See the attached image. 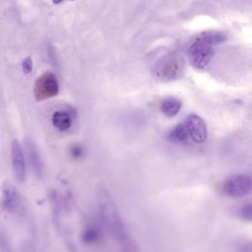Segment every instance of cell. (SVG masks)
Masks as SVG:
<instances>
[{
	"mask_svg": "<svg viewBox=\"0 0 252 252\" xmlns=\"http://www.w3.org/2000/svg\"><path fill=\"white\" fill-rule=\"evenodd\" d=\"M98 212L104 227L118 244L130 238L115 204L106 191H100L98 195Z\"/></svg>",
	"mask_w": 252,
	"mask_h": 252,
	"instance_id": "6da1fadb",
	"label": "cell"
},
{
	"mask_svg": "<svg viewBox=\"0 0 252 252\" xmlns=\"http://www.w3.org/2000/svg\"><path fill=\"white\" fill-rule=\"evenodd\" d=\"M183 59L177 54H170L158 61L154 67V74L159 81L170 82L181 78L184 73Z\"/></svg>",
	"mask_w": 252,
	"mask_h": 252,
	"instance_id": "7a4b0ae2",
	"label": "cell"
},
{
	"mask_svg": "<svg viewBox=\"0 0 252 252\" xmlns=\"http://www.w3.org/2000/svg\"><path fill=\"white\" fill-rule=\"evenodd\" d=\"M187 53L191 64L196 69H203L211 61L214 49L212 44L199 37L190 44Z\"/></svg>",
	"mask_w": 252,
	"mask_h": 252,
	"instance_id": "3957f363",
	"label": "cell"
},
{
	"mask_svg": "<svg viewBox=\"0 0 252 252\" xmlns=\"http://www.w3.org/2000/svg\"><path fill=\"white\" fill-rule=\"evenodd\" d=\"M59 83L56 75L53 72H44L36 81L34 93L37 101L56 97L59 94Z\"/></svg>",
	"mask_w": 252,
	"mask_h": 252,
	"instance_id": "277c9868",
	"label": "cell"
},
{
	"mask_svg": "<svg viewBox=\"0 0 252 252\" xmlns=\"http://www.w3.org/2000/svg\"><path fill=\"white\" fill-rule=\"evenodd\" d=\"M223 189L226 195L232 198L245 196L251 192V178L247 175H235L225 182Z\"/></svg>",
	"mask_w": 252,
	"mask_h": 252,
	"instance_id": "5b68a950",
	"label": "cell"
},
{
	"mask_svg": "<svg viewBox=\"0 0 252 252\" xmlns=\"http://www.w3.org/2000/svg\"><path fill=\"white\" fill-rule=\"evenodd\" d=\"M185 125L187 128L189 136L196 143L205 142L208 134L207 124L204 120L197 115H189L185 121Z\"/></svg>",
	"mask_w": 252,
	"mask_h": 252,
	"instance_id": "8992f818",
	"label": "cell"
},
{
	"mask_svg": "<svg viewBox=\"0 0 252 252\" xmlns=\"http://www.w3.org/2000/svg\"><path fill=\"white\" fill-rule=\"evenodd\" d=\"M11 159L15 177L22 182L25 178V162L22 147L17 139L12 141Z\"/></svg>",
	"mask_w": 252,
	"mask_h": 252,
	"instance_id": "52a82bcc",
	"label": "cell"
},
{
	"mask_svg": "<svg viewBox=\"0 0 252 252\" xmlns=\"http://www.w3.org/2000/svg\"><path fill=\"white\" fill-rule=\"evenodd\" d=\"M26 148L30 164L32 166L34 173L38 176H41L43 173V164L37 148L31 141H27Z\"/></svg>",
	"mask_w": 252,
	"mask_h": 252,
	"instance_id": "ba28073f",
	"label": "cell"
},
{
	"mask_svg": "<svg viewBox=\"0 0 252 252\" xmlns=\"http://www.w3.org/2000/svg\"><path fill=\"white\" fill-rule=\"evenodd\" d=\"M19 202V194L16 188L8 182H4L3 185V204L7 208H13Z\"/></svg>",
	"mask_w": 252,
	"mask_h": 252,
	"instance_id": "9c48e42d",
	"label": "cell"
},
{
	"mask_svg": "<svg viewBox=\"0 0 252 252\" xmlns=\"http://www.w3.org/2000/svg\"><path fill=\"white\" fill-rule=\"evenodd\" d=\"M182 103L176 97H167L163 100L161 104V110L165 116L173 118L180 112Z\"/></svg>",
	"mask_w": 252,
	"mask_h": 252,
	"instance_id": "30bf717a",
	"label": "cell"
},
{
	"mask_svg": "<svg viewBox=\"0 0 252 252\" xmlns=\"http://www.w3.org/2000/svg\"><path fill=\"white\" fill-rule=\"evenodd\" d=\"M72 118L68 112L58 111L52 117L53 125L59 131H67L72 126Z\"/></svg>",
	"mask_w": 252,
	"mask_h": 252,
	"instance_id": "8fae6325",
	"label": "cell"
},
{
	"mask_svg": "<svg viewBox=\"0 0 252 252\" xmlns=\"http://www.w3.org/2000/svg\"><path fill=\"white\" fill-rule=\"evenodd\" d=\"M189 137L187 128L185 124H180L173 127L168 134L167 139L171 142L174 143H181L187 140Z\"/></svg>",
	"mask_w": 252,
	"mask_h": 252,
	"instance_id": "7c38bea8",
	"label": "cell"
},
{
	"mask_svg": "<svg viewBox=\"0 0 252 252\" xmlns=\"http://www.w3.org/2000/svg\"><path fill=\"white\" fill-rule=\"evenodd\" d=\"M200 37L213 46L221 44L226 39V35L223 32H218V31H209V32H204Z\"/></svg>",
	"mask_w": 252,
	"mask_h": 252,
	"instance_id": "4fadbf2b",
	"label": "cell"
},
{
	"mask_svg": "<svg viewBox=\"0 0 252 252\" xmlns=\"http://www.w3.org/2000/svg\"><path fill=\"white\" fill-rule=\"evenodd\" d=\"M238 216L240 219L246 222H251L252 220V204L250 202L243 204L238 210Z\"/></svg>",
	"mask_w": 252,
	"mask_h": 252,
	"instance_id": "5bb4252c",
	"label": "cell"
},
{
	"mask_svg": "<svg viewBox=\"0 0 252 252\" xmlns=\"http://www.w3.org/2000/svg\"><path fill=\"white\" fill-rule=\"evenodd\" d=\"M118 246H119V252H139L137 245L131 237L118 244Z\"/></svg>",
	"mask_w": 252,
	"mask_h": 252,
	"instance_id": "9a60e30c",
	"label": "cell"
},
{
	"mask_svg": "<svg viewBox=\"0 0 252 252\" xmlns=\"http://www.w3.org/2000/svg\"><path fill=\"white\" fill-rule=\"evenodd\" d=\"M235 252H252L251 241H240L235 245Z\"/></svg>",
	"mask_w": 252,
	"mask_h": 252,
	"instance_id": "2e32d148",
	"label": "cell"
},
{
	"mask_svg": "<svg viewBox=\"0 0 252 252\" xmlns=\"http://www.w3.org/2000/svg\"><path fill=\"white\" fill-rule=\"evenodd\" d=\"M70 152H71V157L75 159L81 158L84 155V150L82 147L78 145H72L70 150Z\"/></svg>",
	"mask_w": 252,
	"mask_h": 252,
	"instance_id": "e0dca14e",
	"label": "cell"
},
{
	"mask_svg": "<svg viewBox=\"0 0 252 252\" xmlns=\"http://www.w3.org/2000/svg\"><path fill=\"white\" fill-rule=\"evenodd\" d=\"M22 71L25 75H28L32 72L33 62L31 57H27L24 59L22 63Z\"/></svg>",
	"mask_w": 252,
	"mask_h": 252,
	"instance_id": "ac0fdd59",
	"label": "cell"
},
{
	"mask_svg": "<svg viewBox=\"0 0 252 252\" xmlns=\"http://www.w3.org/2000/svg\"><path fill=\"white\" fill-rule=\"evenodd\" d=\"M63 1H65V0H53V2L54 3V4H60V3L62 2ZM69 1H74V0H69Z\"/></svg>",
	"mask_w": 252,
	"mask_h": 252,
	"instance_id": "d6986e66",
	"label": "cell"
}]
</instances>
